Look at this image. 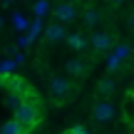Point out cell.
<instances>
[{
  "label": "cell",
  "mask_w": 134,
  "mask_h": 134,
  "mask_svg": "<svg viewBox=\"0 0 134 134\" xmlns=\"http://www.w3.org/2000/svg\"><path fill=\"white\" fill-rule=\"evenodd\" d=\"M112 3H117V5H119V3H124V0H112Z\"/></svg>",
  "instance_id": "603a6c76"
},
{
  "label": "cell",
  "mask_w": 134,
  "mask_h": 134,
  "mask_svg": "<svg viewBox=\"0 0 134 134\" xmlns=\"http://www.w3.org/2000/svg\"><path fill=\"white\" fill-rule=\"evenodd\" d=\"M18 45L20 47H30V45H32V37H30V35H23V37L18 40Z\"/></svg>",
  "instance_id": "44dd1931"
},
{
  "label": "cell",
  "mask_w": 134,
  "mask_h": 134,
  "mask_svg": "<svg viewBox=\"0 0 134 134\" xmlns=\"http://www.w3.org/2000/svg\"><path fill=\"white\" fill-rule=\"evenodd\" d=\"M13 25H15L18 30H25V27H27V20L23 18V13H15V15H13Z\"/></svg>",
  "instance_id": "e0dca14e"
},
{
  "label": "cell",
  "mask_w": 134,
  "mask_h": 134,
  "mask_svg": "<svg viewBox=\"0 0 134 134\" xmlns=\"http://www.w3.org/2000/svg\"><path fill=\"white\" fill-rule=\"evenodd\" d=\"M114 114H117V109H114V104H112L107 97H104V99H99L94 107H92V117H94L97 122H102V124H104V122H112V119H114Z\"/></svg>",
  "instance_id": "7a4b0ae2"
},
{
  "label": "cell",
  "mask_w": 134,
  "mask_h": 134,
  "mask_svg": "<svg viewBox=\"0 0 134 134\" xmlns=\"http://www.w3.org/2000/svg\"><path fill=\"white\" fill-rule=\"evenodd\" d=\"M67 45H70L72 50H82L87 42H85V37H82L80 32H72V35H67Z\"/></svg>",
  "instance_id": "8fae6325"
},
{
  "label": "cell",
  "mask_w": 134,
  "mask_h": 134,
  "mask_svg": "<svg viewBox=\"0 0 134 134\" xmlns=\"http://www.w3.org/2000/svg\"><path fill=\"white\" fill-rule=\"evenodd\" d=\"M20 94H23V92H15V90H13L8 97H5V107H13V109H18L20 102H23V97H20Z\"/></svg>",
  "instance_id": "7c38bea8"
},
{
  "label": "cell",
  "mask_w": 134,
  "mask_h": 134,
  "mask_svg": "<svg viewBox=\"0 0 134 134\" xmlns=\"http://www.w3.org/2000/svg\"><path fill=\"white\" fill-rule=\"evenodd\" d=\"M114 55L119 60H124L127 55H129V45H124V42H119V45H114Z\"/></svg>",
  "instance_id": "2e32d148"
},
{
  "label": "cell",
  "mask_w": 134,
  "mask_h": 134,
  "mask_svg": "<svg viewBox=\"0 0 134 134\" xmlns=\"http://www.w3.org/2000/svg\"><path fill=\"white\" fill-rule=\"evenodd\" d=\"M15 62H18V65H20V62H25V55H23V52H18V50H15Z\"/></svg>",
  "instance_id": "7402d4cb"
},
{
  "label": "cell",
  "mask_w": 134,
  "mask_h": 134,
  "mask_svg": "<svg viewBox=\"0 0 134 134\" xmlns=\"http://www.w3.org/2000/svg\"><path fill=\"white\" fill-rule=\"evenodd\" d=\"M124 119L129 122H134V92L132 94H127V99H124Z\"/></svg>",
  "instance_id": "30bf717a"
},
{
  "label": "cell",
  "mask_w": 134,
  "mask_h": 134,
  "mask_svg": "<svg viewBox=\"0 0 134 134\" xmlns=\"http://www.w3.org/2000/svg\"><path fill=\"white\" fill-rule=\"evenodd\" d=\"M65 72H67L70 77H82V75H85V62L77 60V57L67 60V62H65Z\"/></svg>",
  "instance_id": "52a82bcc"
},
{
  "label": "cell",
  "mask_w": 134,
  "mask_h": 134,
  "mask_svg": "<svg viewBox=\"0 0 134 134\" xmlns=\"http://www.w3.org/2000/svg\"><path fill=\"white\" fill-rule=\"evenodd\" d=\"M42 32H45V37H47L50 42H60V40H65V37H67V32H65L62 23H52V25H47Z\"/></svg>",
  "instance_id": "8992f818"
},
{
  "label": "cell",
  "mask_w": 134,
  "mask_h": 134,
  "mask_svg": "<svg viewBox=\"0 0 134 134\" xmlns=\"http://www.w3.org/2000/svg\"><path fill=\"white\" fill-rule=\"evenodd\" d=\"M92 47H94L97 52H109V50L114 47V37H112L109 32H94L92 35Z\"/></svg>",
  "instance_id": "277c9868"
},
{
  "label": "cell",
  "mask_w": 134,
  "mask_h": 134,
  "mask_svg": "<svg viewBox=\"0 0 134 134\" xmlns=\"http://www.w3.org/2000/svg\"><path fill=\"white\" fill-rule=\"evenodd\" d=\"M25 132L27 129H25L18 119H10V122H5V124L0 127V134H25Z\"/></svg>",
  "instance_id": "ba28073f"
},
{
  "label": "cell",
  "mask_w": 134,
  "mask_h": 134,
  "mask_svg": "<svg viewBox=\"0 0 134 134\" xmlns=\"http://www.w3.org/2000/svg\"><path fill=\"white\" fill-rule=\"evenodd\" d=\"M55 20L57 23H70V20H75V15H77V10H75V5L72 3H60V5H55Z\"/></svg>",
  "instance_id": "5b68a950"
},
{
  "label": "cell",
  "mask_w": 134,
  "mask_h": 134,
  "mask_svg": "<svg viewBox=\"0 0 134 134\" xmlns=\"http://www.w3.org/2000/svg\"><path fill=\"white\" fill-rule=\"evenodd\" d=\"M15 60H5V62H0V77H10L13 75V70H15Z\"/></svg>",
  "instance_id": "9a60e30c"
},
{
  "label": "cell",
  "mask_w": 134,
  "mask_h": 134,
  "mask_svg": "<svg viewBox=\"0 0 134 134\" xmlns=\"http://www.w3.org/2000/svg\"><path fill=\"white\" fill-rule=\"evenodd\" d=\"M132 127H134V122H132Z\"/></svg>",
  "instance_id": "d4e9b609"
},
{
  "label": "cell",
  "mask_w": 134,
  "mask_h": 134,
  "mask_svg": "<svg viewBox=\"0 0 134 134\" xmlns=\"http://www.w3.org/2000/svg\"><path fill=\"white\" fill-rule=\"evenodd\" d=\"M50 92H52L55 99H65L72 92V82L67 80V77H52V80H50Z\"/></svg>",
  "instance_id": "3957f363"
},
{
  "label": "cell",
  "mask_w": 134,
  "mask_h": 134,
  "mask_svg": "<svg viewBox=\"0 0 134 134\" xmlns=\"http://www.w3.org/2000/svg\"><path fill=\"white\" fill-rule=\"evenodd\" d=\"M107 67H109L112 72H114L117 67H119V57H117L114 52H109V55H107Z\"/></svg>",
  "instance_id": "d6986e66"
},
{
  "label": "cell",
  "mask_w": 134,
  "mask_h": 134,
  "mask_svg": "<svg viewBox=\"0 0 134 134\" xmlns=\"http://www.w3.org/2000/svg\"><path fill=\"white\" fill-rule=\"evenodd\" d=\"M15 119L25 127V129H32L40 122V109L35 102H20V107L15 109Z\"/></svg>",
  "instance_id": "6da1fadb"
},
{
  "label": "cell",
  "mask_w": 134,
  "mask_h": 134,
  "mask_svg": "<svg viewBox=\"0 0 134 134\" xmlns=\"http://www.w3.org/2000/svg\"><path fill=\"white\" fill-rule=\"evenodd\" d=\"M97 92H99L102 97H109L112 92H114V80H112V77H102L99 85H97Z\"/></svg>",
  "instance_id": "9c48e42d"
},
{
  "label": "cell",
  "mask_w": 134,
  "mask_h": 134,
  "mask_svg": "<svg viewBox=\"0 0 134 134\" xmlns=\"http://www.w3.org/2000/svg\"><path fill=\"white\" fill-rule=\"evenodd\" d=\"M70 134H92V132L87 129V127H82V124H77V127H72V129H70Z\"/></svg>",
  "instance_id": "ffe728a7"
},
{
  "label": "cell",
  "mask_w": 134,
  "mask_h": 134,
  "mask_svg": "<svg viewBox=\"0 0 134 134\" xmlns=\"http://www.w3.org/2000/svg\"><path fill=\"white\" fill-rule=\"evenodd\" d=\"M40 32H42V23H40V18H37L32 25H30V37H32V40L40 37Z\"/></svg>",
  "instance_id": "ac0fdd59"
},
{
  "label": "cell",
  "mask_w": 134,
  "mask_h": 134,
  "mask_svg": "<svg viewBox=\"0 0 134 134\" xmlns=\"http://www.w3.org/2000/svg\"><path fill=\"white\" fill-rule=\"evenodd\" d=\"M0 27H3V18H0Z\"/></svg>",
  "instance_id": "cb8c5ba5"
},
{
  "label": "cell",
  "mask_w": 134,
  "mask_h": 134,
  "mask_svg": "<svg viewBox=\"0 0 134 134\" xmlns=\"http://www.w3.org/2000/svg\"><path fill=\"white\" fill-rule=\"evenodd\" d=\"M32 13H35V18H45V15L50 13V3L47 0H37L35 8H32Z\"/></svg>",
  "instance_id": "4fadbf2b"
},
{
  "label": "cell",
  "mask_w": 134,
  "mask_h": 134,
  "mask_svg": "<svg viewBox=\"0 0 134 134\" xmlns=\"http://www.w3.org/2000/svg\"><path fill=\"white\" fill-rule=\"evenodd\" d=\"M67 134H70V132H67Z\"/></svg>",
  "instance_id": "484cf974"
},
{
  "label": "cell",
  "mask_w": 134,
  "mask_h": 134,
  "mask_svg": "<svg viewBox=\"0 0 134 134\" xmlns=\"http://www.w3.org/2000/svg\"><path fill=\"white\" fill-rule=\"evenodd\" d=\"M82 18H85V25H97V23H99V13H97L94 8H87Z\"/></svg>",
  "instance_id": "5bb4252c"
}]
</instances>
